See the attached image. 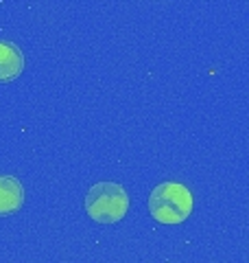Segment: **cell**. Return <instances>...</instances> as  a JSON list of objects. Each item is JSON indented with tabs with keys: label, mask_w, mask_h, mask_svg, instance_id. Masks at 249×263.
<instances>
[{
	"label": "cell",
	"mask_w": 249,
	"mask_h": 263,
	"mask_svg": "<svg viewBox=\"0 0 249 263\" xmlns=\"http://www.w3.org/2000/svg\"><path fill=\"white\" fill-rule=\"evenodd\" d=\"M149 211L160 224H181L193 213V193L179 182H162L149 195Z\"/></svg>",
	"instance_id": "obj_1"
},
{
	"label": "cell",
	"mask_w": 249,
	"mask_h": 263,
	"mask_svg": "<svg viewBox=\"0 0 249 263\" xmlns=\"http://www.w3.org/2000/svg\"><path fill=\"white\" fill-rule=\"evenodd\" d=\"M86 211L98 224H114L127 215L129 195L116 182H98L86 195Z\"/></svg>",
	"instance_id": "obj_2"
},
{
	"label": "cell",
	"mask_w": 249,
	"mask_h": 263,
	"mask_svg": "<svg viewBox=\"0 0 249 263\" xmlns=\"http://www.w3.org/2000/svg\"><path fill=\"white\" fill-rule=\"evenodd\" d=\"M22 70H24V55L20 46L13 42H0V84L18 79Z\"/></svg>",
	"instance_id": "obj_3"
},
{
	"label": "cell",
	"mask_w": 249,
	"mask_h": 263,
	"mask_svg": "<svg viewBox=\"0 0 249 263\" xmlns=\"http://www.w3.org/2000/svg\"><path fill=\"white\" fill-rule=\"evenodd\" d=\"M24 202V189L18 178L0 176V215H11L20 211Z\"/></svg>",
	"instance_id": "obj_4"
}]
</instances>
